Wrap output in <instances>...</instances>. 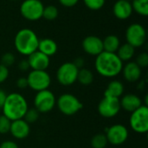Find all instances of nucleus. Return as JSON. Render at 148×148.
<instances>
[{"label": "nucleus", "mask_w": 148, "mask_h": 148, "mask_svg": "<svg viewBox=\"0 0 148 148\" xmlns=\"http://www.w3.org/2000/svg\"><path fill=\"white\" fill-rule=\"evenodd\" d=\"M95 67L101 76L112 78L118 75L123 68V62L116 53L102 51L95 58Z\"/></svg>", "instance_id": "1"}, {"label": "nucleus", "mask_w": 148, "mask_h": 148, "mask_svg": "<svg viewBox=\"0 0 148 148\" xmlns=\"http://www.w3.org/2000/svg\"><path fill=\"white\" fill-rule=\"evenodd\" d=\"M28 108L26 99L17 93H11L8 95L2 108L3 115L9 118L11 121L23 119Z\"/></svg>", "instance_id": "2"}, {"label": "nucleus", "mask_w": 148, "mask_h": 148, "mask_svg": "<svg viewBox=\"0 0 148 148\" xmlns=\"http://www.w3.org/2000/svg\"><path fill=\"white\" fill-rule=\"evenodd\" d=\"M39 38L37 35L30 29H20L14 39V45L18 53L29 56L38 48Z\"/></svg>", "instance_id": "3"}, {"label": "nucleus", "mask_w": 148, "mask_h": 148, "mask_svg": "<svg viewBox=\"0 0 148 148\" xmlns=\"http://www.w3.org/2000/svg\"><path fill=\"white\" fill-rule=\"evenodd\" d=\"M57 107L61 113L65 115L71 116L78 113L83 107L81 101L75 95L71 94H63L62 95L57 101Z\"/></svg>", "instance_id": "4"}, {"label": "nucleus", "mask_w": 148, "mask_h": 148, "mask_svg": "<svg viewBox=\"0 0 148 148\" xmlns=\"http://www.w3.org/2000/svg\"><path fill=\"white\" fill-rule=\"evenodd\" d=\"M130 127L138 134H145L148 131V108L141 105L138 109L131 113Z\"/></svg>", "instance_id": "5"}, {"label": "nucleus", "mask_w": 148, "mask_h": 148, "mask_svg": "<svg viewBox=\"0 0 148 148\" xmlns=\"http://www.w3.org/2000/svg\"><path fill=\"white\" fill-rule=\"evenodd\" d=\"M27 81L29 87L36 92L48 89L51 83V78L46 70H31Z\"/></svg>", "instance_id": "6"}, {"label": "nucleus", "mask_w": 148, "mask_h": 148, "mask_svg": "<svg viewBox=\"0 0 148 148\" xmlns=\"http://www.w3.org/2000/svg\"><path fill=\"white\" fill-rule=\"evenodd\" d=\"M43 8L40 0H24L20 6V13L29 21H36L42 17Z\"/></svg>", "instance_id": "7"}, {"label": "nucleus", "mask_w": 148, "mask_h": 148, "mask_svg": "<svg viewBox=\"0 0 148 148\" xmlns=\"http://www.w3.org/2000/svg\"><path fill=\"white\" fill-rule=\"evenodd\" d=\"M79 69L73 62L62 63L56 71V79L62 86H70L77 81V75Z\"/></svg>", "instance_id": "8"}, {"label": "nucleus", "mask_w": 148, "mask_h": 148, "mask_svg": "<svg viewBox=\"0 0 148 148\" xmlns=\"http://www.w3.org/2000/svg\"><path fill=\"white\" fill-rule=\"evenodd\" d=\"M56 103L54 94L49 89L42 90L36 93L34 98V107L39 113L50 112Z\"/></svg>", "instance_id": "9"}, {"label": "nucleus", "mask_w": 148, "mask_h": 148, "mask_svg": "<svg viewBox=\"0 0 148 148\" xmlns=\"http://www.w3.org/2000/svg\"><path fill=\"white\" fill-rule=\"evenodd\" d=\"M126 39L127 43L134 48L141 47L147 40L146 29L140 23L130 24L126 30Z\"/></svg>", "instance_id": "10"}, {"label": "nucleus", "mask_w": 148, "mask_h": 148, "mask_svg": "<svg viewBox=\"0 0 148 148\" xmlns=\"http://www.w3.org/2000/svg\"><path fill=\"white\" fill-rule=\"evenodd\" d=\"M121 110L120 99L104 96L98 105V112L104 118H113Z\"/></svg>", "instance_id": "11"}, {"label": "nucleus", "mask_w": 148, "mask_h": 148, "mask_svg": "<svg viewBox=\"0 0 148 148\" xmlns=\"http://www.w3.org/2000/svg\"><path fill=\"white\" fill-rule=\"evenodd\" d=\"M106 137L108 143L114 146H119L127 141L128 138V130L124 125L115 124L111 126L107 130Z\"/></svg>", "instance_id": "12"}, {"label": "nucleus", "mask_w": 148, "mask_h": 148, "mask_svg": "<svg viewBox=\"0 0 148 148\" xmlns=\"http://www.w3.org/2000/svg\"><path fill=\"white\" fill-rule=\"evenodd\" d=\"M82 49L83 50L90 55L97 56L103 51V43L102 39L96 36H88L82 41Z\"/></svg>", "instance_id": "13"}, {"label": "nucleus", "mask_w": 148, "mask_h": 148, "mask_svg": "<svg viewBox=\"0 0 148 148\" xmlns=\"http://www.w3.org/2000/svg\"><path fill=\"white\" fill-rule=\"evenodd\" d=\"M28 56L27 60L32 70H46L49 66V57L39 50H36Z\"/></svg>", "instance_id": "14"}, {"label": "nucleus", "mask_w": 148, "mask_h": 148, "mask_svg": "<svg viewBox=\"0 0 148 148\" xmlns=\"http://www.w3.org/2000/svg\"><path fill=\"white\" fill-rule=\"evenodd\" d=\"M10 133L14 138L17 140H23L27 138L30 133L29 124L26 122L23 119L12 121Z\"/></svg>", "instance_id": "15"}, {"label": "nucleus", "mask_w": 148, "mask_h": 148, "mask_svg": "<svg viewBox=\"0 0 148 148\" xmlns=\"http://www.w3.org/2000/svg\"><path fill=\"white\" fill-rule=\"evenodd\" d=\"M133 11L131 2L127 0H117L113 6V13L115 17L120 20L129 18Z\"/></svg>", "instance_id": "16"}, {"label": "nucleus", "mask_w": 148, "mask_h": 148, "mask_svg": "<svg viewBox=\"0 0 148 148\" xmlns=\"http://www.w3.org/2000/svg\"><path fill=\"white\" fill-rule=\"evenodd\" d=\"M123 77L129 82H134L141 77V68L138 66L135 62H129L123 66L122 70Z\"/></svg>", "instance_id": "17"}, {"label": "nucleus", "mask_w": 148, "mask_h": 148, "mask_svg": "<svg viewBox=\"0 0 148 148\" xmlns=\"http://www.w3.org/2000/svg\"><path fill=\"white\" fill-rule=\"evenodd\" d=\"M121 108L127 112H134L138 109L142 104V100L134 94H127L120 100Z\"/></svg>", "instance_id": "18"}, {"label": "nucleus", "mask_w": 148, "mask_h": 148, "mask_svg": "<svg viewBox=\"0 0 148 148\" xmlns=\"http://www.w3.org/2000/svg\"><path fill=\"white\" fill-rule=\"evenodd\" d=\"M57 44L51 38H43L39 40L37 50L48 56L49 57L54 56L57 52Z\"/></svg>", "instance_id": "19"}, {"label": "nucleus", "mask_w": 148, "mask_h": 148, "mask_svg": "<svg viewBox=\"0 0 148 148\" xmlns=\"http://www.w3.org/2000/svg\"><path fill=\"white\" fill-rule=\"evenodd\" d=\"M124 93V86L120 81L114 80L110 82L104 92V96L108 97H114V98H118L123 95Z\"/></svg>", "instance_id": "20"}, {"label": "nucleus", "mask_w": 148, "mask_h": 148, "mask_svg": "<svg viewBox=\"0 0 148 148\" xmlns=\"http://www.w3.org/2000/svg\"><path fill=\"white\" fill-rule=\"evenodd\" d=\"M103 43V51L110 52V53H116L119 47L121 46L120 39L115 35H109L102 40Z\"/></svg>", "instance_id": "21"}, {"label": "nucleus", "mask_w": 148, "mask_h": 148, "mask_svg": "<svg viewBox=\"0 0 148 148\" xmlns=\"http://www.w3.org/2000/svg\"><path fill=\"white\" fill-rule=\"evenodd\" d=\"M135 53V48H134L129 43L122 44L119 47L118 50L116 51L117 56L122 61V62H128L130 61Z\"/></svg>", "instance_id": "22"}, {"label": "nucleus", "mask_w": 148, "mask_h": 148, "mask_svg": "<svg viewBox=\"0 0 148 148\" xmlns=\"http://www.w3.org/2000/svg\"><path fill=\"white\" fill-rule=\"evenodd\" d=\"M77 81L83 86H88L94 82V75L91 70L82 68L78 71Z\"/></svg>", "instance_id": "23"}, {"label": "nucleus", "mask_w": 148, "mask_h": 148, "mask_svg": "<svg viewBox=\"0 0 148 148\" xmlns=\"http://www.w3.org/2000/svg\"><path fill=\"white\" fill-rule=\"evenodd\" d=\"M131 4L133 10L137 14L143 16H148V0H132Z\"/></svg>", "instance_id": "24"}, {"label": "nucleus", "mask_w": 148, "mask_h": 148, "mask_svg": "<svg viewBox=\"0 0 148 148\" xmlns=\"http://www.w3.org/2000/svg\"><path fill=\"white\" fill-rule=\"evenodd\" d=\"M108 144V139L104 134H97L91 140V146L93 148H105Z\"/></svg>", "instance_id": "25"}, {"label": "nucleus", "mask_w": 148, "mask_h": 148, "mask_svg": "<svg viewBox=\"0 0 148 148\" xmlns=\"http://www.w3.org/2000/svg\"><path fill=\"white\" fill-rule=\"evenodd\" d=\"M59 11L55 5H47L43 8L42 17L48 21H53L58 16Z\"/></svg>", "instance_id": "26"}, {"label": "nucleus", "mask_w": 148, "mask_h": 148, "mask_svg": "<svg viewBox=\"0 0 148 148\" xmlns=\"http://www.w3.org/2000/svg\"><path fill=\"white\" fill-rule=\"evenodd\" d=\"M39 112L34 108H30L27 110V112L25 113L24 114V117H23V120L28 122L29 124H31V123H35L38 118H39Z\"/></svg>", "instance_id": "27"}, {"label": "nucleus", "mask_w": 148, "mask_h": 148, "mask_svg": "<svg viewBox=\"0 0 148 148\" xmlns=\"http://www.w3.org/2000/svg\"><path fill=\"white\" fill-rule=\"evenodd\" d=\"M11 121L5 115H0V134H6L10 133Z\"/></svg>", "instance_id": "28"}, {"label": "nucleus", "mask_w": 148, "mask_h": 148, "mask_svg": "<svg viewBox=\"0 0 148 148\" xmlns=\"http://www.w3.org/2000/svg\"><path fill=\"white\" fill-rule=\"evenodd\" d=\"M105 2L106 0H83V3L86 7L92 10H101L104 6Z\"/></svg>", "instance_id": "29"}, {"label": "nucleus", "mask_w": 148, "mask_h": 148, "mask_svg": "<svg viewBox=\"0 0 148 148\" xmlns=\"http://www.w3.org/2000/svg\"><path fill=\"white\" fill-rule=\"evenodd\" d=\"M15 61H16V57L15 56L10 53V52H7L5 54H3L1 57V64H3V66L9 68L10 66H12L14 63H15Z\"/></svg>", "instance_id": "30"}, {"label": "nucleus", "mask_w": 148, "mask_h": 148, "mask_svg": "<svg viewBox=\"0 0 148 148\" xmlns=\"http://www.w3.org/2000/svg\"><path fill=\"white\" fill-rule=\"evenodd\" d=\"M138 66L140 68H146L148 66V54L147 52H142L140 53L137 58H136V62H135Z\"/></svg>", "instance_id": "31"}, {"label": "nucleus", "mask_w": 148, "mask_h": 148, "mask_svg": "<svg viewBox=\"0 0 148 148\" xmlns=\"http://www.w3.org/2000/svg\"><path fill=\"white\" fill-rule=\"evenodd\" d=\"M9 76V69L0 63V84L7 80Z\"/></svg>", "instance_id": "32"}, {"label": "nucleus", "mask_w": 148, "mask_h": 148, "mask_svg": "<svg viewBox=\"0 0 148 148\" xmlns=\"http://www.w3.org/2000/svg\"><path fill=\"white\" fill-rule=\"evenodd\" d=\"M16 86L21 89H23V88H26L27 87H29L27 77H20V78H18L17 81H16Z\"/></svg>", "instance_id": "33"}, {"label": "nucleus", "mask_w": 148, "mask_h": 148, "mask_svg": "<svg viewBox=\"0 0 148 148\" xmlns=\"http://www.w3.org/2000/svg\"><path fill=\"white\" fill-rule=\"evenodd\" d=\"M79 0H59L60 3L67 8H70V7H74L75 5L77 4Z\"/></svg>", "instance_id": "34"}, {"label": "nucleus", "mask_w": 148, "mask_h": 148, "mask_svg": "<svg viewBox=\"0 0 148 148\" xmlns=\"http://www.w3.org/2000/svg\"><path fill=\"white\" fill-rule=\"evenodd\" d=\"M0 148H19L18 145L11 140H5L1 143Z\"/></svg>", "instance_id": "35"}, {"label": "nucleus", "mask_w": 148, "mask_h": 148, "mask_svg": "<svg viewBox=\"0 0 148 148\" xmlns=\"http://www.w3.org/2000/svg\"><path fill=\"white\" fill-rule=\"evenodd\" d=\"M18 69L21 71H27V70H29L30 68H29V64L28 60H22V61H20L19 63H18Z\"/></svg>", "instance_id": "36"}, {"label": "nucleus", "mask_w": 148, "mask_h": 148, "mask_svg": "<svg viewBox=\"0 0 148 148\" xmlns=\"http://www.w3.org/2000/svg\"><path fill=\"white\" fill-rule=\"evenodd\" d=\"M74 65L78 69H81L83 68L84 64H85V61L82 57H77L74 62H73Z\"/></svg>", "instance_id": "37"}, {"label": "nucleus", "mask_w": 148, "mask_h": 148, "mask_svg": "<svg viewBox=\"0 0 148 148\" xmlns=\"http://www.w3.org/2000/svg\"><path fill=\"white\" fill-rule=\"evenodd\" d=\"M6 96H7V95L5 94V92L0 89V108H3L5 99H6Z\"/></svg>", "instance_id": "38"}, {"label": "nucleus", "mask_w": 148, "mask_h": 148, "mask_svg": "<svg viewBox=\"0 0 148 148\" xmlns=\"http://www.w3.org/2000/svg\"><path fill=\"white\" fill-rule=\"evenodd\" d=\"M127 1H129V2H131V1H132V0H127Z\"/></svg>", "instance_id": "39"}, {"label": "nucleus", "mask_w": 148, "mask_h": 148, "mask_svg": "<svg viewBox=\"0 0 148 148\" xmlns=\"http://www.w3.org/2000/svg\"><path fill=\"white\" fill-rule=\"evenodd\" d=\"M10 1H16V0H10Z\"/></svg>", "instance_id": "40"}, {"label": "nucleus", "mask_w": 148, "mask_h": 148, "mask_svg": "<svg viewBox=\"0 0 148 148\" xmlns=\"http://www.w3.org/2000/svg\"><path fill=\"white\" fill-rule=\"evenodd\" d=\"M49 148H52V147H49Z\"/></svg>", "instance_id": "41"}]
</instances>
